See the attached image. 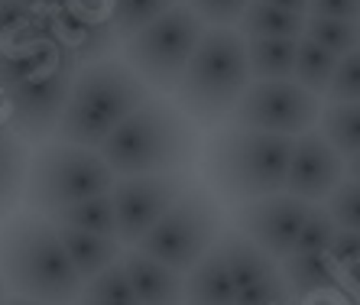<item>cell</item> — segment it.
<instances>
[{
  "label": "cell",
  "mask_w": 360,
  "mask_h": 305,
  "mask_svg": "<svg viewBox=\"0 0 360 305\" xmlns=\"http://www.w3.org/2000/svg\"><path fill=\"white\" fill-rule=\"evenodd\" d=\"M117 186V172L108 166V160L98 150H84L72 143H39L30 160V176H26V208L36 214L65 212L78 202L108 195Z\"/></svg>",
  "instance_id": "6"
},
{
  "label": "cell",
  "mask_w": 360,
  "mask_h": 305,
  "mask_svg": "<svg viewBox=\"0 0 360 305\" xmlns=\"http://www.w3.org/2000/svg\"><path fill=\"white\" fill-rule=\"evenodd\" d=\"M309 17L331 20H360V0H311Z\"/></svg>",
  "instance_id": "35"
},
{
  "label": "cell",
  "mask_w": 360,
  "mask_h": 305,
  "mask_svg": "<svg viewBox=\"0 0 360 305\" xmlns=\"http://www.w3.org/2000/svg\"><path fill=\"white\" fill-rule=\"evenodd\" d=\"M185 305H237V283L221 244L185 276Z\"/></svg>",
  "instance_id": "15"
},
{
  "label": "cell",
  "mask_w": 360,
  "mask_h": 305,
  "mask_svg": "<svg viewBox=\"0 0 360 305\" xmlns=\"http://www.w3.org/2000/svg\"><path fill=\"white\" fill-rule=\"evenodd\" d=\"M299 136L263 134V130L231 127L214 130L205 146V179L221 198L247 205L266 195H283Z\"/></svg>",
  "instance_id": "2"
},
{
  "label": "cell",
  "mask_w": 360,
  "mask_h": 305,
  "mask_svg": "<svg viewBox=\"0 0 360 305\" xmlns=\"http://www.w3.org/2000/svg\"><path fill=\"white\" fill-rule=\"evenodd\" d=\"M250 85L253 75L247 59V39L227 26H208L172 101L198 127H218L227 124L231 110Z\"/></svg>",
  "instance_id": "5"
},
{
  "label": "cell",
  "mask_w": 360,
  "mask_h": 305,
  "mask_svg": "<svg viewBox=\"0 0 360 305\" xmlns=\"http://www.w3.org/2000/svg\"><path fill=\"white\" fill-rule=\"evenodd\" d=\"M56 224V221H52ZM59 228V238L65 244L68 257L75 263L78 276L84 283L98 280L104 270H110L114 263L124 260L127 247L114 238H98V234H88V231H78V228H65V224H56Z\"/></svg>",
  "instance_id": "17"
},
{
  "label": "cell",
  "mask_w": 360,
  "mask_h": 305,
  "mask_svg": "<svg viewBox=\"0 0 360 305\" xmlns=\"http://www.w3.org/2000/svg\"><path fill=\"white\" fill-rule=\"evenodd\" d=\"M341 286L347 289L351 296H357V299H360V260L341 270Z\"/></svg>",
  "instance_id": "36"
},
{
  "label": "cell",
  "mask_w": 360,
  "mask_h": 305,
  "mask_svg": "<svg viewBox=\"0 0 360 305\" xmlns=\"http://www.w3.org/2000/svg\"><path fill=\"white\" fill-rule=\"evenodd\" d=\"M344 176L351 179V182H360V152L351 156V160H344Z\"/></svg>",
  "instance_id": "38"
},
{
  "label": "cell",
  "mask_w": 360,
  "mask_h": 305,
  "mask_svg": "<svg viewBox=\"0 0 360 305\" xmlns=\"http://www.w3.org/2000/svg\"><path fill=\"white\" fill-rule=\"evenodd\" d=\"M328 257H331V263L338 266V273L344 270V266H351V263L360 260V231H338L335 244H331V250H328Z\"/></svg>",
  "instance_id": "34"
},
{
  "label": "cell",
  "mask_w": 360,
  "mask_h": 305,
  "mask_svg": "<svg viewBox=\"0 0 360 305\" xmlns=\"http://www.w3.org/2000/svg\"><path fill=\"white\" fill-rule=\"evenodd\" d=\"M185 7H192L205 26H227L237 30L243 13L250 10L253 0H182Z\"/></svg>",
  "instance_id": "30"
},
{
  "label": "cell",
  "mask_w": 360,
  "mask_h": 305,
  "mask_svg": "<svg viewBox=\"0 0 360 305\" xmlns=\"http://www.w3.org/2000/svg\"><path fill=\"white\" fill-rule=\"evenodd\" d=\"M7 305H46V302H36V299H26V296H10Z\"/></svg>",
  "instance_id": "40"
},
{
  "label": "cell",
  "mask_w": 360,
  "mask_h": 305,
  "mask_svg": "<svg viewBox=\"0 0 360 305\" xmlns=\"http://www.w3.org/2000/svg\"><path fill=\"white\" fill-rule=\"evenodd\" d=\"M221 228H224V212L218 198L195 182L136 244V250L188 276L221 244Z\"/></svg>",
  "instance_id": "7"
},
{
  "label": "cell",
  "mask_w": 360,
  "mask_h": 305,
  "mask_svg": "<svg viewBox=\"0 0 360 305\" xmlns=\"http://www.w3.org/2000/svg\"><path fill=\"white\" fill-rule=\"evenodd\" d=\"M78 72H82L78 59H68L65 65L49 72V75L0 88L4 101H7V127L17 130L26 143H49L68 101H72Z\"/></svg>",
  "instance_id": "10"
},
{
  "label": "cell",
  "mask_w": 360,
  "mask_h": 305,
  "mask_svg": "<svg viewBox=\"0 0 360 305\" xmlns=\"http://www.w3.org/2000/svg\"><path fill=\"white\" fill-rule=\"evenodd\" d=\"M30 150L26 140L13 127L0 124V218L17 208L26 195V176H30Z\"/></svg>",
  "instance_id": "18"
},
{
  "label": "cell",
  "mask_w": 360,
  "mask_h": 305,
  "mask_svg": "<svg viewBox=\"0 0 360 305\" xmlns=\"http://www.w3.org/2000/svg\"><path fill=\"white\" fill-rule=\"evenodd\" d=\"M205 30L208 26L198 20V13L192 7L179 4L162 20L146 26L134 39H127L120 46V59L134 68L153 91L176 94Z\"/></svg>",
  "instance_id": "8"
},
{
  "label": "cell",
  "mask_w": 360,
  "mask_h": 305,
  "mask_svg": "<svg viewBox=\"0 0 360 305\" xmlns=\"http://www.w3.org/2000/svg\"><path fill=\"white\" fill-rule=\"evenodd\" d=\"M344 156L325 140L321 130H309L295 140L292 166H289V182L285 192L302 202H328V195L344 182Z\"/></svg>",
  "instance_id": "13"
},
{
  "label": "cell",
  "mask_w": 360,
  "mask_h": 305,
  "mask_svg": "<svg viewBox=\"0 0 360 305\" xmlns=\"http://www.w3.org/2000/svg\"><path fill=\"white\" fill-rule=\"evenodd\" d=\"M195 186L192 172H160V176H127L114 186V205H117L120 244L136 247L162 214Z\"/></svg>",
  "instance_id": "11"
},
{
  "label": "cell",
  "mask_w": 360,
  "mask_h": 305,
  "mask_svg": "<svg viewBox=\"0 0 360 305\" xmlns=\"http://www.w3.org/2000/svg\"><path fill=\"white\" fill-rule=\"evenodd\" d=\"M221 247H224L227 266H231V273H234L237 292H240V289H250L253 283L266 280L269 273L279 270V263L269 254H263L250 238H243L240 231H227L224 238H221Z\"/></svg>",
  "instance_id": "22"
},
{
  "label": "cell",
  "mask_w": 360,
  "mask_h": 305,
  "mask_svg": "<svg viewBox=\"0 0 360 305\" xmlns=\"http://www.w3.org/2000/svg\"><path fill=\"white\" fill-rule=\"evenodd\" d=\"M23 7H30L33 13H42V17H52L49 13V0H20Z\"/></svg>",
  "instance_id": "39"
},
{
  "label": "cell",
  "mask_w": 360,
  "mask_h": 305,
  "mask_svg": "<svg viewBox=\"0 0 360 305\" xmlns=\"http://www.w3.org/2000/svg\"><path fill=\"white\" fill-rule=\"evenodd\" d=\"M328 104H354L360 101V49L344 56L338 65V75L328 88Z\"/></svg>",
  "instance_id": "33"
},
{
  "label": "cell",
  "mask_w": 360,
  "mask_h": 305,
  "mask_svg": "<svg viewBox=\"0 0 360 305\" xmlns=\"http://www.w3.org/2000/svg\"><path fill=\"white\" fill-rule=\"evenodd\" d=\"M338 65H341V59H338L335 52L321 49V46L311 43V39H302L299 62H295V82H299L302 88H309L311 94L325 98L331 82H335V75H338Z\"/></svg>",
  "instance_id": "26"
},
{
  "label": "cell",
  "mask_w": 360,
  "mask_h": 305,
  "mask_svg": "<svg viewBox=\"0 0 360 305\" xmlns=\"http://www.w3.org/2000/svg\"><path fill=\"white\" fill-rule=\"evenodd\" d=\"M75 305H143L136 299L130 276H127L124 263H114L110 270H104L98 280L84 283V292Z\"/></svg>",
  "instance_id": "28"
},
{
  "label": "cell",
  "mask_w": 360,
  "mask_h": 305,
  "mask_svg": "<svg viewBox=\"0 0 360 305\" xmlns=\"http://www.w3.org/2000/svg\"><path fill=\"white\" fill-rule=\"evenodd\" d=\"M0 305H7V280H4V270H0Z\"/></svg>",
  "instance_id": "41"
},
{
  "label": "cell",
  "mask_w": 360,
  "mask_h": 305,
  "mask_svg": "<svg viewBox=\"0 0 360 305\" xmlns=\"http://www.w3.org/2000/svg\"><path fill=\"white\" fill-rule=\"evenodd\" d=\"M302 39H247L253 82H285L295 78Z\"/></svg>",
  "instance_id": "21"
},
{
  "label": "cell",
  "mask_w": 360,
  "mask_h": 305,
  "mask_svg": "<svg viewBox=\"0 0 360 305\" xmlns=\"http://www.w3.org/2000/svg\"><path fill=\"white\" fill-rule=\"evenodd\" d=\"M179 4L182 0H110V20H114V30H117L120 43L134 39L136 33H143L146 26L162 20Z\"/></svg>",
  "instance_id": "25"
},
{
  "label": "cell",
  "mask_w": 360,
  "mask_h": 305,
  "mask_svg": "<svg viewBox=\"0 0 360 305\" xmlns=\"http://www.w3.org/2000/svg\"><path fill=\"white\" fill-rule=\"evenodd\" d=\"M263 4H273V7L289 10V13H302V17H309L311 7V0H263Z\"/></svg>",
  "instance_id": "37"
},
{
  "label": "cell",
  "mask_w": 360,
  "mask_h": 305,
  "mask_svg": "<svg viewBox=\"0 0 360 305\" xmlns=\"http://www.w3.org/2000/svg\"><path fill=\"white\" fill-rule=\"evenodd\" d=\"M338 224L335 218L328 214L325 205H311L309 208V218H305V228L299 234V244H295L292 254H328L331 244L338 238Z\"/></svg>",
  "instance_id": "29"
},
{
  "label": "cell",
  "mask_w": 360,
  "mask_h": 305,
  "mask_svg": "<svg viewBox=\"0 0 360 305\" xmlns=\"http://www.w3.org/2000/svg\"><path fill=\"white\" fill-rule=\"evenodd\" d=\"M305 23L309 17H302V13H289L273 4L253 0L250 10L237 23V33L243 39H305Z\"/></svg>",
  "instance_id": "20"
},
{
  "label": "cell",
  "mask_w": 360,
  "mask_h": 305,
  "mask_svg": "<svg viewBox=\"0 0 360 305\" xmlns=\"http://www.w3.org/2000/svg\"><path fill=\"white\" fill-rule=\"evenodd\" d=\"M153 98L156 91L124 59L84 65L75 78L72 101L52 140L84 146V150H101L110 140V134Z\"/></svg>",
  "instance_id": "4"
},
{
  "label": "cell",
  "mask_w": 360,
  "mask_h": 305,
  "mask_svg": "<svg viewBox=\"0 0 360 305\" xmlns=\"http://www.w3.org/2000/svg\"><path fill=\"white\" fill-rule=\"evenodd\" d=\"M98 152L117 179L188 172L198 160V124L182 114L176 101L153 98L130 114Z\"/></svg>",
  "instance_id": "3"
},
{
  "label": "cell",
  "mask_w": 360,
  "mask_h": 305,
  "mask_svg": "<svg viewBox=\"0 0 360 305\" xmlns=\"http://www.w3.org/2000/svg\"><path fill=\"white\" fill-rule=\"evenodd\" d=\"M120 263L143 305H185V273L140 254L136 247H127Z\"/></svg>",
  "instance_id": "14"
},
{
  "label": "cell",
  "mask_w": 360,
  "mask_h": 305,
  "mask_svg": "<svg viewBox=\"0 0 360 305\" xmlns=\"http://www.w3.org/2000/svg\"><path fill=\"white\" fill-rule=\"evenodd\" d=\"M321 110H325V104H321L319 94L302 88L295 78L253 82L237 101V108L231 110L227 124L231 127L263 130V134L302 136L315 130V124L321 120Z\"/></svg>",
  "instance_id": "9"
},
{
  "label": "cell",
  "mask_w": 360,
  "mask_h": 305,
  "mask_svg": "<svg viewBox=\"0 0 360 305\" xmlns=\"http://www.w3.org/2000/svg\"><path fill=\"white\" fill-rule=\"evenodd\" d=\"M305 39L319 43L321 49L335 52L338 59L360 49V20H331V17H309Z\"/></svg>",
  "instance_id": "27"
},
{
  "label": "cell",
  "mask_w": 360,
  "mask_h": 305,
  "mask_svg": "<svg viewBox=\"0 0 360 305\" xmlns=\"http://www.w3.org/2000/svg\"><path fill=\"white\" fill-rule=\"evenodd\" d=\"M279 266H283L295 299H311L321 296V292L344 289L341 273H338V266L331 263L328 254H289Z\"/></svg>",
  "instance_id": "19"
},
{
  "label": "cell",
  "mask_w": 360,
  "mask_h": 305,
  "mask_svg": "<svg viewBox=\"0 0 360 305\" xmlns=\"http://www.w3.org/2000/svg\"><path fill=\"white\" fill-rule=\"evenodd\" d=\"M56 36L52 17L33 13L20 0H0V59H10L23 49L46 43Z\"/></svg>",
  "instance_id": "16"
},
{
  "label": "cell",
  "mask_w": 360,
  "mask_h": 305,
  "mask_svg": "<svg viewBox=\"0 0 360 305\" xmlns=\"http://www.w3.org/2000/svg\"><path fill=\"white\" fill-rule=\"evenodd\" d=\"M49 221L56 224H65V228H78L88 231V234H98V238H114L120 240V224H117V205H114V195H98L88 198V202H78L65 212L52 214Z\"/></svg>",
  "instance_id": "23"
},
{
  "label": "cell",
  "mask_w": 360,
  "mask_h": 305,
  "mask_svg": "<svg viewBox=\"0 0 360 305\" xmlns=\"http://www.w3.org/2000/svg\"><path fill=\"white\" fill-rule=\"evenodd\" d=\"M325 208L341 231H360V182L344 179L341 186L328 195Z\"/></svg>",
  "instance_id": "31"
},
{
  "label": "cell",
  "mask_w": 360,
  "mask_h": 305,
  "mask_svg": "<svg viewBox=\"0 0 360 305\" xmlns=\"http://www.w3.org/2000/svg\"><path fill=\"white\" fill-rule=\"evenodd\" d=\"M289 302H292V286L285 280L283 266L276 273H269L266 280L237 292V305H289Z\"/></svg>",
  "instance_id": "32"
},
{
  "label": "cell",
  "mask_w": 360,
  "mask_h": 305,
  "mask_svg": "<svg viewBox=\"0 0 360 305\" xmlns=\"http://www.w3.org/2000/svg\"><path fill=\"white\" fill-rule=\"evenodd\" d=\"M0 270L13 296L46 305H75L84 292V280L62 244L59 228L36 212L7 221L0 234Z\"/></svg>",
  "instance_id": "1"
},
{
  "label": "cell",
  "mask_w": 360,
  "mask_h": 305,
  "mask_svg": "<svg viewBox=\"0 0 360 305\" xmlns=\"http://www.w3.org/2000/svg\"><path fill=\"white\" fill-rule=\"evenodd\" d=\"M309 208H311L309 202L283 192V195H266V198H257V202L240 205L234 221L243 238H250L263 254H269L276 263H283L295 250V244H299Z\"/></svg>",
  "instance_id": "12"
},
{
  "label": "cell",
  "mask_w": 360,
  "mask_h": 305,
  "mask_svg": "<svg viewBox=\"0 0 360 305\" xmlns=\"http://www.w3.org/2000/svg\"><path fill=\"white\" fill-rule=\"evenodd\" d=\"M321 134L344 160L360 152V101L354 104H325L319 120Z\"/></svg>",
  "instance_id": "24"
}]
</instances>
